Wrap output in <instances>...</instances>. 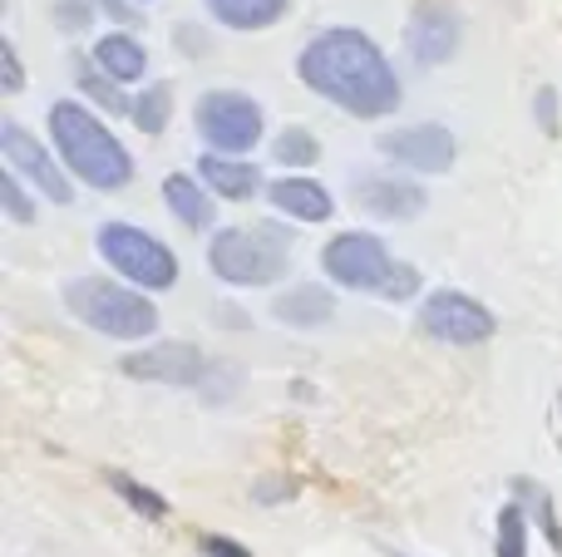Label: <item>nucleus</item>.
Here are the masks:
<instances>
[{"label":"nucleus","mask_w":562,"mask_h":557,"mask_svg":"<svg viewBox=\"0 0 562 557\" xmlns=\"http://www.w3.org/2000/svg\"><path fill=\"white\" fill-rule=\"evenodd\" d=\"M296 75L311 94L330 99L336 109H346L350 118H385L400 109L405 89L395 79V65L385 59V49L350 25H330L301 49Z\"/></svg>","instance_id":"nucleus-1"},{"label":"nucleus","mask_w":562,"mask_h":557,"mask_svg":"<svg viewBox=\"0 0 562 557\" xmlns=\"http://www.w3.org/2000/svg\"><path fill=\"white\" fill-rule=\"evenodd\" d=\"M49 138H55V154L65 158V168L94 193H119V187L134 183V158L104 128V118L94 109H85L79 99H59L49 104Z\"/></svg>","instance_id":"nucleus-2"},{"label":"nucleus","mask_w":562,"mask_h":557,"mask_svg":"<svg viewBox=\"0 0 562 557\" xmlns=\"http://www.w3.org/2000/svg\"><path fill=\"white\" fill-rule=\"evenodd\" d=\"M65 306L75 321L109 341H148L158 331V306L138 286L114 282V276H75L65 282Z\"/></svg>","instance_id":"nucleus-3"},{"label":"nucleus","mask_w":562,"mask_h":557,"mask_svg":"<svg viewBox=\"0 0 562 557\" xmlns=\"http://www.w3.org/2000/svg\"><path fill=\"white\" fill-rule=\"evenodd\" d=\"M207 266L227 286H272L291 266V232L277 223L223 227L207 247Z\"/></svg>","instance_id":"nucleus-4"},{"label":"nucleus","mask_w":562,"mask_h":557,"mask_svg":"<svg viewBox=\"0 0 562 557\" xmlns=\"http://www.w3.org/2000/svg\"><path fill=\"white\" fill-rule=\"evenodd\" d=\"M99 257L119 272V282L138 286V292H168L178 282V257L158 242L154 232L134 223H104L94 237Z\"/></svg>","instance_id":"nucleus-5"},{"label":"nucleus","mask_w":562,"mask_h":557,"mask_svg":"<svg viewBox=\"0 0 562 557\" xmlns=\"http://www.w3.org/2000/svg\"><path fill=\"white\" fill-rule=\"evenodd\" d=\"M203 144L223 158H243L262 144V104L243 89H207L193 109Z\"/></svg>","instance_id":"nucleus-6"},{"label":"nucleus","mask_w":562,"mask_h":557,"mask_svg":"<svg viewBox=\"0 0 562 557\" xmlns=\"http://www.w3.org/2000/svg\"><path fill=\"white\" fill-rule=\"evenodd\" d=\"M321 272L336 286H346V292H385L395 262H390L385 242L375 232H340L321 252Z\"/></svg>","instance_id":"nucleus-7"},{"label":"nucleus","mask_w":562,"mask_h":557,"mask_svg":"<svg viewBox=\"0 0 562 557\" xmlns=\"http://www.w3.org/2000/svg\"><path fill=\"white\" fill-rule=\"evenodd\" d=\"M419 331L445 345H484L498 331V316L469 292H435L419 302Z\"/></svg>","instance_id":"nucleus-8"},{"label":"nucleus","mask_w":562,"mask_h":557,"mask_svg":"<svg viewBox=\"0 0 562 557\" xmlns=\"http://www.w3.org/2000/svg\"><path fill=\"white\" fill-rule=\"evenodd\" d=\"M0 158H5L10 173L25 178L40 197H49V203H59V207L75 203V183L59 173V163L49 158V148L40 144L25 124H15V118H5V124H0Z\"/></svg>","instance_id":"nucleus-9"},{"label":"nucleus","mask_w":562,"mask_h":557,"mask_svg":"<svg viewBox=\"0 0 562 557\" xmlns=\"http://www.w3.org/2000/svg\"><path fill=\"white\" fill-rule=\"evenodd\" d=\"M375 148L390 158L395 168H415V173H449L454 168V134L445 124H409V128H390L375 138Z\"/></svg>","instance_id":"nucleus-10"},{"label":"nucleus","mask_w":562,"mask_h":557,"mask_svg":"<svg viewBox=\"0 0 562 557\" xmlns=\"http://www.w3.org/2000/svg\"><path fill=\"white\" fill-rule=\"evenodd\" d=\"M119 371L128 380H148V385H178V390H193V385L207 380V355L188 341H158L148 351L124 355Z\"/></svg>","instance_id":"nucleus-11"},{"label":"nucleus","mask_w":562,"mask_h":557,"mask_svg":"<svg viewBox=\"0 0 562 557\" xmlns=\"http://www.w3.org/2000/svg\"><path fill=\"white\" fill-rule=\"evenodd\" d=\"M459 39H464V25H459L454 5H445V0H425V5H415V15H409V30H405V45H409V59L415 65H445V59H454Z\"/></svg>","instance_id":"nucleus-12"},{"label":"nucleus","mask_w":562,"mask_h":557,"mask_svg":"<svg viewBox=\"0 0 562 557\" xmlns=\"http://www.w3.org/2000/svg\"><path fill=\"white\" fill-rule=\"evenodd\" d=\"M356 203L366 207L370 217H385V223H409V217L425 213V187L409 183V178H395V173H360L350 183Z\"/></svg>","instance_id":"nucleus-13"},{"label":"nucleus","mask_w":562,"mask_h":557,"mask_svg":"<svg viewBox=\"0 0 562 557\" xmlns=\"http://www.w3.org/2000/svg\"><path fill=\"white\" fill-rule=\"evenodd\" d=\"M164 203H168V213H173L183 227H193V232H207V227L217 223V197L207 193V183L198 173H168Z\"/></svg>","instance_id":"nucleus-14"},{"label":"nucleus","mask_w":562,"mask_h":557,"mask_svg":"<svg viewBox=\"0 0 562 557\" xmlns=\"http://www.w3.org/2000/svg\"><path fill=\"white\" fill-rule=\"evenodd\" d=\"M272 316L291 331H316V326H326L336 316V296L316 282H296L272 302Z\"/></svg>","instance_id":"nucleus-15"},{"label":"nucleus","mask_w":562,"mask_h":557,"mask_svg":"<svg viewBox=\"0 0 562 557\" xmlns=\"http://www.w3.org/2000/svg\"><path fill=\"white\" fill-rule=\"evenodd\" d=\"M198 178L207 183V193L227 197V203H247V197H257V187H262V173H257L247 158H223V154L198 158Z\"/></svg>","instance_id":"nucleus-16"},{"label":"nucleus","mask_w":562,"mask_h":557,"mask_svg":"<svg viewBox=\"0 0 562 557\" xmlns=\"http://www.w3.org/2000/svg\"><path fill=\"white\" fill-rule=\"evenodd\" d=\"M267 197H272L277 213L296 217V223H326V217L336 213V197H330L316 178H277Z\"/></svg>","instance_id":"nucleus-17"},{"label":"nucleus","mask_w":562,"mask_h":557,"mask_svg":"<svg viewBox=\"0 0 562 557\" xmlns=\"http://www.w3.org/2000/svg\"><path fill=\"white\" fill-rule=\"evenodd\" d=\"M94 65L104 69L114 84H134L148 75V49L138 45L128 30H109L104 39H94Z\"/></svg>","instance_id":"nucleus-18"},{"label":"nucleus","mask_w":562,"mask_h":557,"mask_svg":"<svg viewBox=\"0 0 562 557\" xmlns=\"http://www.w3.org/2000/svg\"><path fill=\"white\" fill-rule=\"evenodd\" d=\"M203 5L227 30H267L286 15L291 0H203Z\"/></svg>","instance_id":"nucleus-19"},{"label":"nucleus","mask_w":562,"mask_h":557,"mask_svg":"<svg viewBox=\"0 0 562 557\" xmlns=\"http://www.w3.org/2000/svg\"><path fill=\"white\" fill-rule=\"evenodd\" d=\"M75 75H79V89H85V94L94 99V104H104L109 114H128V118H134V99H128V94H124V84H114V79H109L104 69L94 65V59H79Z\"/></svg>","instance_id":"nucleus-20"},{"label":"nucleus","mask_w":562,"mask_h":557,"mask_svg":"<svg viewBox=\"0 0 562 557\" xmlns=\"http://www.w3.org/2000/svg\"><path fill=\"white\" fill-rule=\"evenodd\" d=\"M109 489H114L119 499L128 503V513H138V519H148V523L168 519V499L158 489H148V484H138L134 474H109Z\"/></svg>","instance_id":"nucleus-21"},{"label":"nucleus","mask_w":562,"mask_h":557,"mask_svg":"<svg viewBox=\"0 0 562 557\" xmlns=\"http://www.w3.org/2000/svg\"><path fill=\"white\" fill-rule=\"evenodd\" d=\"M272 158L281 168H311L321 158V144H316V134H311V128L291 124V128H281V134L272 138Z\"/></svg>","instance_id":"nucleus-22"},{"label":"nucleus","mask_w":562,"mask_h":557,"mask_svg":"<svg viewBox=\"0 0 562 557\" xmlns=\"http://www.w3.org/2000/svg\"><path fill=\"white\" fill-rule=\"evenodd\" d=\"M168 118H173V89H168V84H148L144 94L134 99V124H138V134H164Z\"/></svg>","instance_id":"nucleus-23"},{"label":"nucleus","mask_w":562,"mask_h":557,"mask_svg":"<svg viewBox=\"0 0 562 557\" xmlns=\"http://www.w3.org/2000/svg\"><path fill=\"white\" fill-rule=\"evenodd\" d=\"M514 499H518V503H533V513H538V528H543V538L553 543V553L562 557V519H558L553 499H548V493L538 489L533 479H514Z\"/></svg>","instance_id":"nucleus-24"},{"label":"nucleus","mask_w":562,"mask_h":557,"mask_svg":"<svg viewBox=\"0 0 562 557\" xmlns=\"http://www.w3.org/2000/svg\"><path fill=\"white\" fill-rule=\"evenodd\" d=\"M498 557H528V509L518 499L498 509Z\"/></svg>","instance_id":"nucleus-25"},{"label":"nucleus","mask_w":562,"mask_h":557,"mask_svg":"<svg viewBox=\"0 0 562 557\" xmlns=\"http://www.w3.org/2000/svg\"><path fill=\"white\" fill-rule=\"evenodd\" d=\"M0 207H5L10 223H35V203L25 197V187H20V178L5 168V178H0Z\"/></svg>","instance_id":"nucleus-26"},{"label":"nucleus","mask_w":562,"mask_h":557,"mask_svg":"<svg viewBox=\"0 0 562 557\" xmlns=\"http://www.w3.org/2000/svg\"><path fill=\"white\" fill-rule=\"evenodd\" d=\"M94 0H55V25L65 30V35H79V30L94 20Z\"/></svg>","instance_id":"nucleus-27"},{"label":"nucleus","mask_w":562,"mask_h":557,"mask_svg":"<svg viewBox=\"0 0 562 557\" xmlns=\"http://www.w3.org/2000/svg\"><path fill=\"white\" fill-rule=\"evenodd\" d=\"M0 89H5V94H20V89H25V69H20V55L10 39H0Z\"/></svg>","instance_id":"nucleus-28"},{"label":"nucleus","mask_w":562,"mask_h":557,"mask_svg":"<svg viewBox=\"0 0 562 557\" xmlns=\"http://www.w3.org/2000/svg\"><path fill=\"white\" fill-rule=\"evenodd\" d=\"M419 292V272L409 262H395V272H390V282H385V302H405V296H415Z\"/></svg>","instance_id":"nucleus-29"},{"label":"nucleus","mask_w":562,"mask_h":557,"mask_svg":"<svg viewBox=\"0 0 562 557\" xmlns=\"http://www.w3.org/2000/svg\"><path fill=\"white\" fill-rule=\"evenodd\" d=\"M198 553H207V557H252L243 543L223 538V533H198Z\"/></svg>","instance_id":"nucleus-30"},{"label":"nucleus","mask_w":562,"mask_h":557,"mask_svg":"<svg viewBox=\"0 0 562 557\" xmlns=\"http://www.w3.org/2000/svg\"><path fill=\"white\" fill-rule=\"evenodd\" d=\"M533 118H538L543 134H558V94L553 89H538L533 94Z\"/></svg>","instance_id":"nucleus-31"},{"label":"nucleus","mask_w":562,"mask_h":557,"mask_svg":"<svg viewBox=\"0 0 562 557\" xmlns=\"http://www.w3.org/2000/svg\"><path fill=\"white\" fill-rule=\"evenodd\" d=\"M94 5L104 10L109 20H119V25H124V30H134L138 20H144V15H138V5H134V0H94Z\"/></svg>","instance_id":"nucleus-32"},{"label":"nucleus","mask_w":562,"mask_h":557,"mask_svg":"<svg viewBox=\"0 0 562 557\" xmlns=\"http://www.w3.org/2000/svg\"><path fill=\"white\" fill-rule=\"evenodd\" d=\"M173 35H178V49H183V55H207V49H213L207 45V30H198V25H178Z\"/></svg>","instance_id":"nucleus-33"},{"label":"nucleus","mask_w":562,"mask_h":557,"mask_svg":"<svg viewBox=\"0 0 562 557\" xmlns=\"http://www.w3.org/2000/svg\"><path fill=\"white\" fill-rule=\"evenodd\" d=\"M252 493H257V503H272V499H296V484H291V479H262Z\"/></svg>","instance_id":"nucleus-34"},{"label":"nucleus","mask_w":562,"mask_h":557,"mask_svg":"<svg viewBox=\"0 0 562 557\" xmlns=\"http://www.w3.org/2000/svg\"><path fill=\"white\" fill-rule=\"evenodd\" d=\"M217 326H237V331H247L252 321H247L243 306H217Z\"/></svg>","instance_id":"nucleus-35"}]
</instances>
